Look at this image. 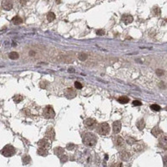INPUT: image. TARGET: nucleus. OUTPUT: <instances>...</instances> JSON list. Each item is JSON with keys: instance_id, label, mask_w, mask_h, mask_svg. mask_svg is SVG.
<instances>
[{"instance_id": "f257e3e1", "label": "nucleus", "mask_w": 167, "mask_h": 167, "mask_svg": "<svg viewBox=\"0 0 167 167\" xmlns=\"http://www.w3.org/2000/svg\"><path fill=\"white\" fill-rule=\"evenodd\" d=\"M83 143L87 147H93L97 143V137L92 133H86L83 137Z\"/></svg>"}, {"instance_id": "f03ea898", "label": "nucleus", "mask_w": 167, "mask_h": 167, "mask_svg": "<svg viewBox=\"0 0 167 167\" xmlns=\"http://www.w3.org/2000/svg\"><path fill=\"white\" fill-rule=\"evenodd\" d=\"M110 127L108 123H101L97 126V132L101 135H106L109 133Z\"/></svg>"}, {"instance_id": "7ed1b4c3", "label": "nucleus", "mask_w": 167, "mask_h": 167, "mask_svg": "<svg viewBox=\"0 0 167 167\" xmlns=\"http://www.w3.org/2000/svg\"><path fill=\"white\" fill-rule=\"evenodd\" d=\"M43 115L46 119H54L55 116V112L54 110L53 107L50 105H47L44 109L43 111Z\"/></svg>"}, {"instance_id": "20e7f679", "label": "nucleus", "mask_w": 167, "mask_h": 167, "mask_svg": "<svg viewBox=\"0 0 167 167\" xmlns=\"http://www.w3.org/2000/svg\"><path fill=\"white\" fill-rule=\"evenodd\" d=\"M1 154L3 155H4L5 157H11L15 154V149H14V146L10 145V144H8V145H6L2 149Z\"/></svg>"}, {"instance_id": "39448f33", "label": "nucleus", "mask_w": 167, "mask_h": 167, "mask_svg": "<svg viewBox=\"0 0 167 167\" xmlns=\"http://www.w3.org/2000/svg\"><path fill=\"white\" fill-rule=\"evenodd\" d=\"M64 95L68 99H74L76 97V91L73 88H67L64 90Z\"/></svg>"}, {"instance_id": "423d86ee", "label": "nucleus", "mask_w": 167, "mask_h": 167, "mask_svg": "<svg viewBox=\"0 0 167 167\" xmlns=\"http://www.w3.org/2000/svg\"><path fill=\"white\" fill-rule=\"evenodd\" d=\"M1 6H2V8L4 10H11L13 9V0H3Z\"/></svg>"}, {"instance_id": "0eeeda50", "label": "nucleus", "mask_w": 167, "mask_h": 167, "mask_svg": "<svg viewBox=\"0 0 167 167\" xmlns=\"http://www.w3.org/2000/svg\"><path fill=\"white\" fill-rule=\"evenodd\" d=\"M97 123L96 120H94V119H87L85 120V125L90 130H93L95 129V127L96 126Z\"/></svg>"}, {"instance_id": "6e6552de", "label": "nucleus", "mask_w": 167, "mask_h": 167, "mask_svg": "<svg viewBox=\"0 0 167 167\" xmlns=\"http://www.w3.org/2000/svg\"><path fill=\"white\" fill-rule=\"evenodd\" d=\"M45 136L47 139L50 140L51 141H53L55 139V131L53 128H49L46 131V134H45Z\"/></svg>"}, {"instance_id": "1a4fd4ad", "label": "nucleus", "mask_w": 167, "mask_h": 167, "mask_svg": "<svg viewBox=\"0 0 167 167\" xmlns=\"http://www.w3.org/2000/svg\"><path fill=\"white\" fill-rule=\"evenodd\" d=\"M121 130V122L117 120V121H114L113 124V131L114 134H118L119 132Z\"/></svg>"}, {"instance_id": "9d476101", "label": "nucleus", "mask_w": 167, "mask_h": 167, "mask_svg": "<svg viewBox=\"0 0 167 167\" xmlns=\"http://www.w3.org/2000/svg\"><path fill=\"white\" fill-rule=\"evenodd\" d=\"M133 16L130 15V14H125V15H123L122 17V21L125 23V24H130L133 22Z\"/></svg>"}, {"instance_id": "9b49d317", "label": "nucleus", "mask_w": 167, "mask_h": 167, "mask_svg": "<svg viewBox=\"0 0 167 167\" xmlns=\"http://www.w3.org/2000/svg\"><path fill=\"white\" fill-rule=\"evenodd\" d=\"M120 157L122 160H124V161H128L130 158V154L129 153V152L124 150V151H121L120 153Z\"/></svg>"}, {"instance_id": "f8f14e48", "label": "nucleus", "mask_w": 167, "mask_h": 167, "mask_svg": "<svg viewBox=\"0 0 167 167\" xmlns=\"http://www.w3.org/2000/svg\"><path fill=\"white\" fill-rule=\"evenodd\" d=\"M38 145L41 148H45L46 149V148L49 146V143L46 139H42L38 142Z\"/></svg>"}, {"instance_id": "ddd939ff", "label": "nucleus", "mask_w": 167, "mask_h": 167, "mask_svg": "<svg viewBox=\"0 0 167 167\" xmlns=\"http://www.w3.org/2000/svg\"><path fill=\"white\" fill-rule=\"evenodd\" d=\"M114 144L117 146H123L124 144H125V140L121 136H116L115 139H114Z\"/></svg>"}, {"instance_id": "4468645a", "label": "nucleus", "mask_w": 167, "mask_h": 167, "mask_svg": "<svg viewBox=\"0 0 167 167\" xmlns=\"http://www.w3.org/2000/svg\"><path fill=\"white\" fill-rule=\"evenodd\" d=\"M151 133H152V135H153L154 136H155V137H158L160 134L162 133V131H161V130L159 128V127L156 126V127H154V128L152 129Z\"/></svg>"}, {"instance_id": "2eb2a0df", "label": "nucleus", "mask_w": 167, "mask_h": 167, "mask_svg": "<svg viewBox=\"0 0 167 167\" xmlns=\"http://www.w3.org/2000/svg\"><path fill=\"white\" fill-rule=\"evenodd\" d=\"M159 144L162 148L166 149V136H163L162 138H160V140H159Z\"/></svg>"}, {"instance_id": "dca6fc26", "label": "nucleus", "mask_w": 167, "mask_h": 167, "mask_svg": "<svg viewBox=\"0 0 167 167\" xmlns=\"http://www.w3.org/2000/svg\"><path fill=\"white\" fill-rule=\"evenodd\" d=\"M54 153H55V155H58V156L59 157L60 155H62L63 153H64V149H63L62 147H56L54 149Z\"/></svg>"}, {"instance_id": "f3484780", "label": "nucleus", "mask_w": 167, "mask_h": 167, "mask_svg": "<svg viewBox=\"0 0 167 167\" xmlns=\"http://www.w3.org/2000/svg\"><path fill=\"white\" fill-rule=\"evenodd\" d=\"M37 153H38V155H41V156H45V155H48V152H47V150H46L45 148H41V147L38 149Z\"/></svg>"}, {"instance_id": "a211bd4d", "label": "nucleus", "mask_w": 167, "mask_h": 167, "mask_svg": "<svg viewBox=\"0 0 167 167\" xmlns=\"http://www.w3.org/2000/svg\"><path fill=\"white\" fill-rule=\"evenodd\" d=\"M13 23H14V24L18 25V24H21L22 23H23V19H22L20 17H18V16H16V17H14V18L12 19Z\"/></svg>"}, {"instance_id": "6ab92c4d", "label": "nucleus", "mask_w": 167, "mask_h": 167, "mask_svg": "<svg viewBox=\"0 0 167 167\" xmlns=\"http://www.w3.org/2000/svg\"><path fill=\"white\" fill-rule=\"evenodd\" d=\"M118 101L120 104H127V103L130 101V99L127 96H121L118 99Z\"/></svg>"}, {"instance_id": "aec40b11", "label": "nucleus", "mask_w": 167, "mask_h": 167, "mask_svg": "<svg viewBox=\"0 0 167 167\" xmlns=\"http://www.w3.org/2000/svg\"><path fill=\"white\" fill-rule=\"evenodd\" d=\"M137 125V128L139 129L140 130H142L144 128V126H145V123H144V120H140L137 122V125Z\"/></svg>"}, {"instance_id": "412c9836", "label": "nucleus", "mask_w": 167, "mask_h": 167, "mask_svg": "<svg viewBox=\"0 0 167 167\" xmlns=\"http://www.w3.org/2000/svg\"><path fill=\"white\" fill-rule=\"evenodd\" d=\"M47 19L49 22H52L55 19V14L53 12H50L47 14Z\"/></svg>"}, {"instance_id": "4be33fe9", "label": "nucleus", "mask_w": 167, "mask_h": 167, "mask_svg": "<svg viewBox=\"0 0 167 167\" xmlns=\"http://www.w3.org/2000/svg\"><path fill=\"white\" fill-rule=\"evenodd\" d=\"M9 59H13V60H15V59H18L19 55H18V53H16V52H12V53L9 54Z\"/></svg>"}, {"instance_id": "5701e85b", "label": "nucleus", "mask_w": 167, "mask_h": 167, "mask_svg": "<svg viewBox=\"0 0 167 167\" xmlns=\"http://www.w3.org/2000/svg\"><path fill=\"white\" fill-rule=\"evenodd\" d=\"M78 58L81 61H85V60H86L88 59V55L85 53H79V55H78Z\"/></svg>"}, {"instance_id": "b1692460", "label": "nucleus", "mask_w": 167, "mask_h": 167, "mask_svg": "<svg viewBox=\"0 0 167 167\" xmlns=\"http://www.w3.org/2000/svg\"><path fill=\"white\" fill-rule=\"evenodd\" d=\"M23 99V97L21 96V95H15V96L14 97V101L16 104H18V103L21 102Z\"/></svg>"}, {"instance_id": "393cba45", "label": "nucleus", "mask_w": 167, "mask_h": 167, "mask_svg": "<svg viewBox=\"0 0 167 167\" xmlns=\"http://www.w3.org/2000/svg\"><path fill=\"white\" fill-rule=\"evenodd\" d=\"M31 161V159L28 155H26V156H23V165H28Z\"/></svg>"}, {"instance_id": "a878e982", "label": "nucleus", "mask_w": 167, "mask_h": 167, "mask_svg": "<svg viewBox=\"0 0 167 167\" xmlns=\"http://www.w3.org/2000/svg\"><path fill=\"white\" fill-rule=\"evenodd\" d=\"M150 109H152V110L154 111H160V106L158 105V104H152V105H150Z\"/></svg>"}, {"instance_id": "bb28decb", "label": "nucleus", "mask_w": 167, "mask_h": 167, "mask_svg": "<svg viewBox=\"0 0 167 167\" xmlns=\"http://www.w3.org/2000/svg\"><path fill=\"white\" fill-rule=\"evenodd\" d=\"M59 160H60V162H61V163H64V162H66L67 160H68V156L63 154V155L59 156Z\"/></svg>"}, {"instance_id": "cd10ccee", "label": "nucleus", "mask_w": 167, "mask_h": 167, "mask_svg": "<svg viewBox=\"0 0 167 167\" xmlns=\"http://www.w3.org/2000/svg\"><path fill=\"white\" fill-rule=\"evenodd\" d=\"M74 86H75V88L77 89V90H81V89L83 88V85L80 82H78V81H76V82L74 83Z\"/></svg>"}, {"instance_id": "c85d7f7f", "label": "nucleus", "mask_w": 167, "mask_h": 167, "mask_svg": "<svg viewBox=\"0 0 167 167\" xmlns=\"http://www.w3.org/2000/svg\"><path fill=\"white\" fill-rule=\"evenodd\" d=\"M74 147H75V145H74L73 143H69V144H67L66 149H68V150H72V149H74Z\"/></svg>"}, {"instance_id": "c756f323", "label": "nucleus", "mask_w": 167, "mask_h": 167, "mask_svg": "<svg viewBox=\"0 0 167 167\" xmlns=\"http://www.w3.org/2000/svg\"><path fill=\"white\" fill-rule=\"evenodd\" d=\"M153 13H154V14H155V16L160 15V9H159V8H157V7L154 8V9H153Z\"/></svg>"}, {"instance_id": "7c9ffc66", "label": "nucleus", "mask_w": 167, "mask_h": 167, "mask_svg": "<svg viewBox=\"0 0 167 167\" xmlns=\"http://www.w3.org/2000/svg\"><path fill=\"white\" fill-rule=\"evenodd\" d=\"M133 105L134 106H140L142 105V103L139 100H134L133 101Z\"/></svg>"}, {"instance_id": "2f4dec72", "label": "nucleus", "mask_w": 167, "mask_h": 167, "mask_svg": "<svg viewBox=\"0 0 167 167\" xmlns=\"http://www.w3.org/2000/svg\"><path fill=\"white\" fill-rule=\"evenodd\" d=\"M104 30H103V29H99L98 31L96 32V33L98 34V35H99V36H102V35H104Z\"/></svg>"}, {"instance_id": "473e14b6", "label": "nucleus", "mask_w": 167, "mask_h": 167, "mask_svg": "<svg viewBox=\"0 0 167 167\" xmlns=\"http://www.w3.org/2000/svg\"><path fill=\"white\" fill-rule=\"evenodd\" d=\"M135 142V140L133 139V138H129V139L127 140V143H128V144H134Z\"/></svg>"}, {"instance_id": "72a5a7b5", "label": "nucleus", "mask_w": 167, "mask_h": 167, "mask_svg": "<svg viewBox=\"0 0 167 167\" xmlns=\"http://www.w3.org/2000/svg\"><path fill=\"white\" fill-rule=\"evenodd\" d=\"M156 74H158V75H162V74H164V71L161 70V69H157Z\"/></svg>"}, {"instance_id": "f704fd0d", "label": "nucleus", "mask_w": 167, "mask_h": 167, "mask_svg": "<svg viewBox=\"0 0 167 167\" xmlns=\"http://www.w3.org/2000/svg\"><path fill=\"white\" fill-rule=\"evenodd\" d=\"M19 1L23 5V4H26V3H27V0H19Z\"/></svg>"}, {"instance_id": "c9c22d12", "label": "nucleus", "mask_w": 167, "mask_h": 167, "mask_svg": "<svg viewBox=\"0 0 167 167\" xmlns=\"http://www.w3.org/2000/svg\"><path fill=\"white\" fill-rule=\"evenodd\" d=\"M69 73H75V70H74V69H69Z\"/></svg>"}]
</instances>
